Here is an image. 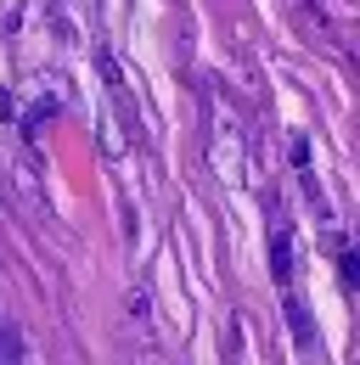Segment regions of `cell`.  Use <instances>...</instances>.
Segmentation results:
<instances>
[{"instance_id": "6da1fadb", "label": "cell", "mask_w": 360, "mask_h": 365, "mask_svg": "<svg viewBox=\"0 0 360 365\" xmlns=\"http://www.w3.org/2000/svg\"><path fill=\"white\" fill-rule=\"evenodd\" d=\"M270 264H276L281 281L293 275V242H287V230H281V236H270Z\"/></svg>"}]
</instances>
